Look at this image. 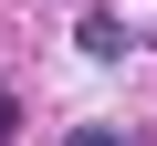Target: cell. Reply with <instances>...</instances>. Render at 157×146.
<instances>
[{
	"instance_id": "1",
	"label": "cell",
	"mask_w": 157,
	"mask_h": 146,
	"mask_svg": "<svg viewBox=\"0 0 157 146\" xmlns=\"http://www.w3.org/2000/svg\"><path fill=\"white\" fill-rule=\"evenodd\" d=\"M73 42H84V52H94V63H115V52H126V21H105V11H94V21H84V31H73Z\"/></svg>"
},
{
	"instance_id": "2",
	"label": "cell",
	"mask_w": 157,
	"mask_h": 146,
	"mask_svg": "<svg viewBox=\"0 0 157 146\" xmlns=\"http://www.w3.org/2000/svg\"><path fill=\"white\" fill-rule=\"evenodd\" d=\"M63 146H136V136H115V125H73Z\"/></svg>"
},
{
	"instance_id": "3",
	"label": "cell",
	"mask_w": 157,
	"mask_h": 146,
	"mask_svg": "<svg viewBox=\"0 0 157 146\" xmlns=\"http://www.w3.org/2000/svg\"><path fill=\"white\" fill-rule=\"evenodd\" d=\"M0 146H11V115H0Z\"/></svg>"
}]
</instances>
